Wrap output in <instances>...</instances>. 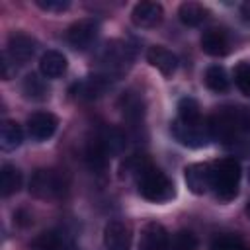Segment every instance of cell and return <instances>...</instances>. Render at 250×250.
Masks as SVG:
<instances>
[{
  "label": "cell",
  "mask_w": 250,
  "mask_h": 250,
  "mask_svg": "<svg viewBox=\"0 0 250 250\" xmlns=\"http://www.w3.org/2000/svg\"><path fill=\"white\" fill-rule=\"evenodd\" d=\"M168 250H197V238L191 230H178L168 242Z\"/></svg>",
  "instance_id": "f1b7e54d"
},
{
  "label": "cell",
  "mask_w": 250,
  "mask_h": 250,
  "mask_svg": "<svg viewBox=\"0 0 250 250\" xmlns=\"http://www.w3.org/2000/svg\"><path fill=\"white\" fill-rule=\"evenodd\" d=\"M137 188H139V193L145 199L152 201V203H164V201H170L176 195L172 180L160 168H156L150 162L139 172Z\"/></svg>",
  "instance_id": "7a4b0ae2"
},
{
  "label": "cell",
  "mask_w": 250,
  "mask_h": 250,
  "mask_svg": "<svg viewBox=\"0 0 250 250\" xmlns=\"http://www.w3.org/2000/svg\"><path fill=\"white\" fill-rule=\"evenodd\" d=\"M109 82H111V78H107L104 74H94V76H88V78L76 82L70 92L78 100H96L107 90Z\"/></svg>",
  "instance_id": "7c38bea8"
},
{
  "label": "cell",
  "mask_w": 250,
  "mask_h": 250,
  "mask_svg": "<svg viewBox=\"0 0 250 250\" xmlns=\"http://www.w3.org/2000/svg\"><path fill=\"white\" fill-rule=\"evenodd\" d=\"M246 215H248V219H250V201L246 203Z\"/></svg>",
  "instance_id": "e575fe53"
},
{
  "label": "cell",
  "mask_w": 250,
  "mask_h": 250,
  "mask_svg": "<svg viewBox=\"0 0 250 250\" xmlns=\"http://www.w3.org/2000/svg\"><path fill=\"white\" fill-rule=\"evenodd\" d=\"M201 49L211 57H225L229 53V37L223 29L211 27L201 35Z\"/></svg>",
  "instance_id": "2e32d148"
},
{
  "label": "cell",
  "mask_w": 250,
  "mask_h": 250,
  "mask_svg": "<svg viewBox=\"0 0 250 250\" xmlns=\"http://www.w3.org/2000/svg\"><path fill=\"white\" fill-rule=\"evenodd\" d=\"M100 64L104 68V76L115 80V76L123 74L131 62H133V49L125 43V41H119V39H113V41H107L102 51H100Z\"/></svg>",
  "instance_id": "277c9868"
},
{
  "label": "cell",
  "mask_w": 250,
  "mask_h": 250,
  "mask_svg": "<svg viewBox=\"0 0 250 250\" xmlns=\"http://www.w3.org/2000/svg\"><path fill=\"white\" fill-rule=\"evenodd\" d=\"M240 14H242V18H244L246 21H250V0L240 6Z\"/></svg>",
  "instance_id": "836d02e7"
},
{
  "label": "cell",
  "mask_w": 250,
  "mask_h": 250,
  "mask_svg": "<svg viewBox=\"0 0 250 250\" xmlns=\"http://www.w3.org/2000/svg\"><path fill=\"white\" fill-rule=\"evenodd\" d=\"M59 119L51 111H35L27 119V133L35 141H47L57 131Z\"/></svg>",
  "instance_id": "30bf717a"
},
{
  "label": "cell",
  "mask_w": 250,
  "mask_h": 250,
  "mask_svg": "<svg viewBox=\"0 0 250 250\" xmlns=\"http://www.w3.org/2000/svg\"><path fill=\"white\" fill-rule=\"evenodd\" d=\"M16 70H18V66L12 62V59L6 53H2V78L4 80H10L16 74Z\"/></svg>",
  "instance_id": "1f68e13d"
},
{
  "label": "cell",
  "mask_w": 250,
  "mask_h": 250,
  "mask_svg": "<svg viewBox=\"0 0 250 250\" xmlns=\"http://www.w3.org/2000/svg\"><path fill=\"white\" fill-rule=\"evenodd\" d=\"M21 92L27 100H33V102H41L49 96V86L47 82L39 76V74H27L21 82Z\"/></svg>",
  "instance_id": "7402d4cb"
},
{
  "label": "cell",
  "mask_w": 250,
  "mask_h": 250,
  "mask_svg": "<svg viewBox=\"0 0 250 250\" xmlns=\"http://www.w3.org/2000/svg\"><path fill=\"white\" fill-rule=\"evenodd\" d=\"M121 113L127 121L131 123H139L143 119V113H145V105H143V100L135 94V92H127L123 98H121Z\"/></svg>",
  "instance_id": "cb8c5ba5"
},
{
  "label": "cell",
  "mask_w": 250,
  "mask_h": 250,
  "mask_svg": "<svg viewBox=\"0 0 250 250\" xmlns=\"http://www.w3.org/2000/svg\"><path fill=\"white\" fill-rule=\"evenodd\" d=\"M0 186H2V195L4 197H10L14 193L20 191L21 188V172L14 166V164H2V170H0Z\"/></svg>",
  "instance_id": "603a6c76"
},
{
  "label": "cell",
  "mask_w": 250,
  "mask_h": 250,
  "mask_svg": "<svg viewBox=\"0 0 250 250\" xmlns=\"http://www.w3.org/2000/svg\"><path fill=\"white\" fill-rule=\"evenodd\" d=\"M100 33V23L94 18H84L74 21L68 29H66V41L72 49L76 51H86L88 47H92V43L96 41Z\"/></svg>",
  "instance_id": "52a82bcc"
},
{
  "label": "cell",
  "mask_w": 250,
  "mask_h": 250,
  "mask_svg": "<svg viewBox=\"0 0 250 250\" xmlns=\"http://www.w3.org/2000/svg\"><path fill=\"white\" fill-rule=\"evenodd\" d=\"M35 4L45 12H64L68 10V0H35Z\"/></svg>",
  "instance_id": "4dcf8cb0"
},
{
  "label": "cell",
  "mask_w": 250,
  "mask_h": 250,
  "mask_svg": "<svg viewBox=\"0 0 250 250\" xmlns=\"http://www.w3.org/2000/svg\"><path fill=\"white\" fill-rule=\"evenodd\" d=\"M209 250H250V246L236 234H221L211 242Z\"/></svg>",
  "instance_id": "83f0119b"
},
{
  "label": "cell",
  "mask_w": 250,
  "mask_h": 250,
  "mask_svg": "<svg viewBox=\"0 0 250 250\" xmlns=\"http://www.w3.org/2000/svg\"><path fill=\"white\" fill-rule=\"evenodd\" d=\"M213 168V182L211 189L217 199L221 201H230L238 193V184H240V164L232 158H221L211 164Z\"/></svg>",
  "instance_id": "3957f363"
},
{
  "label": "cell",
  "mask_w": 250,
  "mask_h": 250,
  "mask_svg": "<svg viewBox=\"0 0 250 250\" xmlns=\"http://www.w3.org/2000/svg\"><path fill=\"white\" fill-rule=\"evenodd\" d=\"M168 232L160 223H146L141 230L139 250H168Z\"/></svg>",
  "instance_id": "4fadbf2b"
},
{
  "label": "cell",
  "mask_w": 250,
  "mask_h": 250,
  "mask_svg": "<svg viewBox=\"0 0 250 250\" xmlns=\"http://www.w3.org/2000/svg\"><path fill=\"white\" fill-rule=\"evenodd\" d=\"M39 70L45 78H59L66 70V57L59 51H47L39 59Z\"/></svg>",
  "instance_id": "d6986e66"
},
{
  "label": "cell",
  "mask_w": 250,
  "mask_h": 250,
  "mask_svg": "<svg viewBox=\"0 0 250 250\" xmlns=\"http://www.w3.org/2000/svg\"><path fill=\"white\" fill-rule=\"evenodd\" d=\"M146 61H148L156 70H160L164 76L174 74V70H176V66H178L176 55H174L172 51H168L166 47H162V45L150 47V49L146 51Z\"/></svg>",
  "instance_id": "e0dca14e"
},
{
  "label": "cell",
  "mask_w": 250,
  "mask_h": 250,
  "mask_svg": "<svg viewBox=\"0 0 250 250\" xmlns=\"http://www.w3.org/2000/svg\"><path fill=\"white\" fill-rule=\"evenodd\" d=\"M33 250H74L72 240L62 230H47L41 232L31 242Z\"/></svg>",
  "instance_id": "ac0fdd59"
},
{
  "label": "cell",
  "mask_w": 250,
  "mask_h": 250,
  "mask_svg": "<svg viewBox=\"0 0 250 250\" xmlns=\"http://www.w3.org/2000/svg\"><path fill=\"white\" fill-rule=\"evenodd\" d=\"M207 127H209L211 139L234 141L238 135L250 131V109L244 105L219 107L207 119Z\"/></svg>",
  "instance_id": "6da1fadb"
},
{
  "label": "cell",
  "mask_w": 250,
  "mask_h": 250,
  "mask_svg": "<svg viewBox=\"0 0 250 250\" xmlns=\"http://www.w3.org/2000/svg\"><path fill=\"white\" fill-rule=\"evenodd\" d=\"M16 221H18L21 227H25V225L31 223V217H29L27 213H23V211H18V213H16Z\"/></svg>",
  "instance_id": "d6a6232c"
},
{
  "label": "cell",
  "mask_w": 250,
  "mask_h": 250,
  "mask_svg": "<svg viewBox=\"0 0 250 250\" xmlns=\"http://www.w3.org/2000/svg\"><path fill=\"white\" fill-rule=\"evenodd\" d=\"M21 139H23V131L21 127L12 121V119H4L2 125H0V146L2 150H14L21 145Z\"/></svg>",
  "instance_id": "44dd1931"
},
{
  "label": "cell",
  "mask_w": 250,
  "mask_h": 250,
  "mask_svg": "<svg viewBox=\"0 0 250 250\" xmlns=\"http://www.w3.org/2000/svg\"><path fill=\"white\" fill-rule=\"evenodd\" d=\"M150 160L145 156V154H133V156H127L123 162H121V168H119V176L121 178H137L139 172L148 164Z\"/></svg>",
  "instance_id": "4316f807"
},
{
  "label": "cell",
  "mask_w": 250,
  "mask_h": 250,
  "mask_svg": "<svg viewBox=\"0 0 250 250\" xmlns=\"http://www.w3.org/2000/svg\"><path fill=\"white\" fill-rule=\"evenodd\" d=\"M234 84L244 96L250 98V62L248 61H242L234 66Z\"/></svg>",
  "instance_id": "f546056e"
},
{
  "label": "cell",
  "mask_w": 250,
  "mask_h": 250,
  "mask_svg": "<svg viewBox=\"0 0 250 250\" xmlns=\"http://www.w3.org/2000/svg\"><path fill=\"white\" fill-rule=\"evenodd\" d=\"M35 49H37V43L31 35L27 33H21V31H16L8 37V43H6V49L4 53L12 59V62L16 66H21L25 64L33 55H35Z\"/></svg>",
  "instance_id": "ba28073f"
},
{
  "label": "cell",
  "mask_w": 250,
  "mask_h": 250,
  "mask_svg": "<svg viewBox=\"0 0 250 250\" xmlns=\"http://www.w3.org/2000/svg\"><path fill=\"white\" fill-rule=\"evenodd\" d=\"M162 6L158 2H139L131 12V21L137 27H152L162 20Z\"/></svg>",
  "instance_id": "5bb4252c"
},
{
  "label": "cell",
  "mask_w": 250,
  "mask_h": 250,
  "mask_svg": "<svg viewBox=\"0 0 250 250\" xmlns=\"http://www.w3.org/2000/svg\"><path fill=\"white\" fill-rule=\"evenodd\" d=\"M94 141L98 143V146L104 150V154L107 158L123 152V148H125V135L117 127H102Z\"/></svg>",
  "instance_id": "9a60e30c"
},
{
  "label": "cell",
  "mask_w": 250,
  "mask_h": 250,
  "mask_svg": "<svg viewBox=\"0 0 250 250\" xmlns=\"http://www.w3.org/2000/svg\"><path fill=\"white\" fill-rule=\"evenodd\" d=\"M104 244L107 250H131V229L121 221H109L104 229Z\"/></svg>",
  "instance_id": "8fae6325"
},
{
  "label": "cell",
  "mask_w": 250,
  "mask_h": 250,
  "mask_svg": "<svg viewBox=\"0 0 250 250\" xmlns=\"http://www.w3.org/2000/svg\"><path fill=\"white\" fill-rule=\"evenodd\" d=\"M64 191V180L59 172L39 168L29 178V193L37 199H57Z\"/></svg>",
  "instance_id": "5b68a950"
},
{
  "label": "cell",
  "mask_w": 250,
  "mask_h": 250,
  "mask_svg": "<svg viewBox=\"0 0 250 250\" xmlns=\"http://www.w3.org/2000/svg\"><path fill=\"white\" fill-rule=\"evenodd\" d=\"M184 180L186 186L191 193L195 195H203L211 189V182H213V168L209 162H193L189 166H186L184 170Z\"/></svg>",
  "instance_id": "9c48e42d"
},
{
  "label": "cell",
  "mask_w": 250,
  "mask_h": 250,
  "mask_svg": "<svg viewBox=\"0 0 250 250\" xmlns=\"http://www.w3.org/2000/svg\"><path fill=\"white\" fill-rule=\"evenodd\" d=\"M178 119L184 123H197L201 121V107L195 98H182L178 102Z\"/></svg>",
  "instance_id": "484cf974"
},
{
  "label": "cell",
  "mask_w": 250,
  "mask_h": 250,
  "mask_svg": "<svg viewBox=\"0 0 250 250\" xmlns=\"http://www.w3.org/2000/svg\"><path fill=\"white\" fill-rule=\"evenodd\" d=\"M203 80H205V86H207L209 90H213V92H227L229 86H230L229 74H227V70H225L221 64H211V66H207Z\"/></svg>",
  "instance_id": "d4e9b609"
},
{
  "label": "cell",
  "mask_w": 250,
  "mask_h": 250,
  "mask_svg": "<svg viewBox=\"0 0 250 250\" xmlns=\"http://www.w3.org/2000/svg\"><path fill=\"white\" fill-rule=\"evenodd\" d=\"M170 133L172 137L184 145V146H189V148H201L205 146L209 141H211V133H209V127H207V119L203 121H197V123H184L180 119L172 121L170 125Z\"/></svg>",
  "instance_id": "8992f818"
},
{
  "label": "cell",
  "mask_w": 250,
  "mask_h": 250,
  "mask_svg": "<svg viewBox=\"0 0 250 250\" xmlns=\"http://www.w3.org/2000/svg\"><path fill=\"white\" fill-rule=\"evenodd\" d=\"M209 16V10L199 4V2H184L180 4L178 8V18L184 25H189V27H197L201 25Z\"/></svg>",
  "instance_id": "ffe728a7"
}]
</instances>
